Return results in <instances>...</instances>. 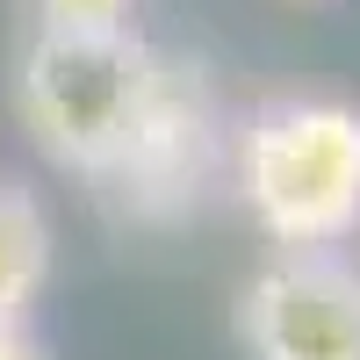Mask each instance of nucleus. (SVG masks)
Segmentation results:
<instances>
[{"mask_svg": "<svg viewBox=\"0 0 360 360\" xmlns=\"http://www.w3.org/2000/svg\"><path fill=\"white\" fill-rule=\"evenodd\" d=\"M15 108L58 166L94 180L137 224L188 217L217 180L224 123L209 79L137 29H37L15 65Z\"/></svg>", "mask_w": 360, "mask_h": 360, "instance_id": "nucleus-1", "label": "nucleus"}, {"mask_svg": "<svg viewBox=\"0 0 360 360\" xmlns=\"http://www.w3.org/2000/svg\"><path fill=\"white\" fill-rule=\"evenodd\" d=\"M238 202L281 252H339L360 238V108L288 94L238 130Z\"/></svg>", "mask_w": 360, "mask_h": 360, "instance_id": "nucleus-2", "label": "nucleus"}, {"mask_svg": "<svg viewBox=\"0 0 360 360\" xmlns=\"http://www.w3.org/2000/svg\"><path fill=\"white\" fill-rule=\"evenodd\" d=\"M252 360H360V266L339 252H274L238 288Z\"/></svg>", "mask_w": 360, "mask_h": 360, "instance_id": "nucleus-3", "label": "nucleus"}, {"mask_svg": "<svg viewBox=\"0 0 360 360\" xmlns=\"http://www.w3.org/2000/svg\"><path fill=\"white\" fill-rule=\"evenodd\" d=\"M51 281V217L29 188H0V324H29Z\"/></svg>", "mask_w": 360, "mask_h": 360, "instance_id": "nucleus-4", "label": "nucleus"}, {"mask_svg": "<svg viewBox=\"0 0 360 360\" xmlns=\"http://www.w3.org/2000/svg\"><path fill=\"white\" fill-rule=\"evenodd\" d=\"M137 0H29L37 29H58V37H94V29H130Z\"/></svg>", "mask_w": 360, "mask_h": 360, "instance_id": "nucleus-5", "label": "nucleus"}, {"mask_svg": "<svg viewBox=\"0 0 360 360\" xmlns=\"http://www.w3.org/2000/svg\"><path fill=\"white\" fill-rule=\"evenodd\" d=\"M0 360H44L37 332H29V324H0Z\"/></svg>", "mask_w": 360, "mask_h": 360, "instance_id": "nucleus-6", "label": "nucleus"}]
</instances>
